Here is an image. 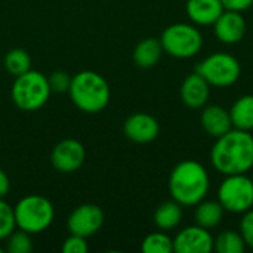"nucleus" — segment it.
I'll use <instances>...</instances> for the list:
<instances>
[{"mask_svg":"<svg viewBox=\"0 0 253 253\" xmlns=\"http://www.w3.org/2000/svg\"><path fill=\"white\" fill-rule=\"evenodd\" d=\"M212 168L221 175L248 173L253 169V135L233 127L215 139L211 150Z\"/></svg>","mask_w":253,"mask_h":253,"instance_id":"obj_1","label":"nucleus"},{"mask_svg":"<svg viewBox=\"0 0 253 253\" xmlns=\"http://www.w3.org/2000/svg\"><path fill=\"white\" fill-rule=\"evenodd\" d=\"M211 190L208 169L196 160L179 162L169 175L170 197L182 208H191L206 199Z\"/></svg>","mask_w":253,"mask_h":253,"instance_id":"obj_2","label":"nucleus"},{"mask_svg":"<svg viewBox=\"0 0 253 253\" xmlns=\"http://www.w3.org/2000/svg\"><path fill=\"white\" fill-rule=\"evenodd\" d=\"M74 105L87 114L102 111L110 102V86L107 80L95 71H80L71 77L68 89Z\"/></svg>","mask_w":253,"mask_h":253,"instance_id":"obj_3","label":"nucleus"},{"mask_svg":"<svg viewBox=\"0 0 253 253\" xmlns=\"http://www.w3.org/2000/svg\"><path fill=\"white\" fill-rule=\"evenodd\" d=\"M50 92L47 77L43 73L33 70L16 76L10 89L13 104L22 111H36L42 108L47 102Z\"/></svg>","mask_w":253,"mask_h":253,"instance_id":"obj_4","label":"nucleus"},{"mask_svg":"<svg viewBox=\"0 0 253 253\" xmlns=\"http://www.w3.org/2000/svg\"><path fill=\"white\" fill-rule=\"evenodd\" d=\"M16 227L30 234L43 233L50 227L55 218V209L52 203L39 194H30L22 197L13 208Z\"/></svg>","mask_w":253,"mask_h":253,"instance_id":"obj_5","label":"nucleus"},{"mask_svg":"<svg viewBox=\"0 0 253 253\" xmlns=\"http://www.w3.org/2000/svg\"><path fill=\"white\" fill-rule=\"evenodd\" d=\"M160 43L165 53L169 56L190 59L200 53L203 47V34L193 22H176L163 30Z\"/></svg>","mask_w":253,"mask_h":253,"instance_id":"obj_6","label":"nucleus"},{"mask_svg":"<svg viewBox=\"0 0 253 253\" xmlns=\"http://www.w3.org/2000/svg\"><path fill=\"white\" fill-rule=\"evenodd\" d=\"M196 73H199L211 87H230L237 83L242 74V65L239 59L225 52H213L202 59L196 65Z\"/></svg>","mask_w":253,"mask_h":253,"instance_id":"obj_7","label":"nucleus"},{"mask_svg":"<svg viewBox=\"0 0 253 253\" xmlns=\"http://www.w3.org/2000/svg\"><path fill=\"white\" fill-rule=\"evenodd\" d=\"M216 196L225 212L243 215L253 208V179L248 173L227 175Z\"/></svg>","mask_w":253,"mask_h":253,"instance_id":"obj_8","label":"nucleus"},{"mask_svg":"<svg viewBox=\"0 0 253 253\" xmlns=\"http://www.w3.org/2000/svg\"><path fill=\"white\" fill-rule=\"evenodd\" d=\"M104 224V212L96 205H82L76 208L67 219L70 234L90 237L96 234Z\"/></svg>","mask_w":253,"mask_h":253,"instance_id":"obj_9","label":"nucleus"},{"mask_svg":"<svg viewBox=\"0 0 253 253\" xmlns=\"http://www.w3.org/2000/svg\"><path fill=\"white\" fill-rule=\"evenodd\" d=\"M86 160V150L77 139H62L58 142L50 154L53 168L62 173H73L79 170Z\"/></svg>","mask_w":253,"mask_h":253,"instance_id":"obj_10","label":"nucleus"},{"mask_svg":"<svg viewBox=\"0 0 253 253\" xmlns=\"http://www.w3.org/2000/svg\"><path fill=\"white\" fill-rule=\"evenodd\" d=\"M173 252L211 253L213 252V236L197 224L182 228L173 237Z\"/></svg>","mask_w":253,"mask_h":253,"instance_id":"obj_11","label":"nucleus"},{"mask_svg":"<svg viewBox=\"0 0 253 253\" xmlns=\"http://www.w3.org/2000/svg\"><path fill=\"white\" fill-rule=\"evenodd\" d=\"M212 27H213L215 37L224 44L240 43L248 30V24L243 16V12L228 10V9H225L221 13V16L215 21Z\"/></svg>","mask_w":253,"mask_h":253,"instance_id":"obj_12","label":"nucleus"},{"mask_svg":"<svg viewBox=\"0 0 253 253\" xmlns=\"http://www.w3.org/2000/svg\"><path fill=\"white\" fill-rule=\"evenodd\" d=\"M123 132L127 139L136 144L153 142L160 133L159 122L147 113H135L129 116L123 125Z\"/></svg>","mask_w":253,"mask_h":253,"instance_id":"obj_13","label":"nucleus"},{"mask_svg":"<svg viewBox=\"0 0 253 253\" xmlns=\"http://www.w3.org/2000/svg\"><path fill=\"white\" fill-rule=\"evenodd\" d=\"M179 96L184 105L191 110H202L211 98V84L199 74H188L179 87Z\"/></svg>","mask_w":253,"mask_h":253,"instance_id":"obj_14","label":"nucleus"},{"mask_svg":"<svg viewBox=\"0 0 253 253\" xmlns=\"http://www.w3.org/2000/svg\"><path fill=\"white\" fill-rule=\"evenodd\" d=\"M200 125H202L203 130L215 139L233 129L230 111L221 105H208L206 104L202 108Z\"/></svg>","mask_w":253,"mask_h":253,"instance_id":"obj_15","label":"nucleus"},{"mask_svg":"<svg viewBox=\"0 0 253 253\" xmlns=\"http://www.w3.org/2000/svg\"><path fill=\"white\" fill-rule=\"evenodd\" d=\"M225 10L221 0H187L185 12L190 21L197 27L213 25Z\"/></svg>","mask_w":253,"mask_h":253,"instance_id":"obj_16","label":"nucleus"},{"mask_svg":"<svg viewBox=\"0 0 253 253\" xmlns=\"http://www.w3.org/2000/svg\"><path fill=\"white\" fill-rule=\"evenodd\" d=\"M163 53L165 50L160 43V39L147 37L135 46L132 56H133V62L139 68H151L160 61Z\"/></svg>","mask_w":253,"mask_h":253,"instance_id":"obj_17","label":"nucleus"},{"mask_svg":"<svg viewBox=\"0 0 253 253\" xmlns=\"http://www.w3.org/2000/svg\"><path fill=\"white\" fill-rule=\"evenodd\" d=\"M224 208L218 200H202L196 205L194 211V224L206 228L213 230L216 228L224 219Z\"/></svg>","mask_w":253,"mask_h":253,"instance_id":"obj_18","label":"nucleus"},{"mask_svg":"<svg viewBox=\"0 0 253 253\" xmlns=\"http://www.w3.org/2000/svg\"><path fill=\"white\" fill-rule=\"evenodd\" d=\"M230 117L233 127L240 130H253V95H243L231 105Z\"/></svg>","mask_w":253,"mask_h":253,"instance_id":"obj_19","label":"nucleus"},{"mask_svg":"<svg viewBox=\"0 0 253 253\" xmlns=\"http://www.w3.org/2000/svg\"><path fill=\"white\" fill-rule=\"evenodd\" d=\"M182 221V206L173 199L162 203L154 212V224L162 231L175 230Z\"/></svg>","mask_w":253,"mask_h":253,"instance_id":"obj_20","label":"nucleus"},{"mask_svg":"<svg viewBox=\"0 0 253 253\" xmlns=\"http://www.w3.org/2000/svg\"><path fill=\"white\" fill-rule=\"evenodd\" d=\"M246 248L240 231L225 230L213 237V251L218 253H243Z\"/></svg>","mask_w":253,"mask_h":253,"instance_id":"obj_21","label":"nucleus"},{"mask_svg":"<svg viewBox=\"0 0 253 253\" xmlns=\"http://www.w3.org/2000/svg\"><path fill=\"white\" fill-rule=\"evenodd\" d=\"M144 253H172L173 252V239L166 234V231H156L148 234L141 245Z\"/></svg>","mask_w":253,"mask_h":253,"instance_id":"obj_22","label":"nucleus"},{"mask_svg":"<svg viewBox=\"0 0 253 253\" xmlns=\"http://www.w3.org/2000/svg\"><path fill=\"white\" fill-rule=\"evenodd\" d=\"M4 67L9 74L16 77L31 70V58L24 49H10L4 56Z\"/></svg>","mask_w":253,"mask_h":253,"instance_id":"obj_23","label":"nucleus"},{"mask_svg":"<svg viewBox=\"0 0 253 253\" xmlns=\"http://www.w3.org/2000/svg\"><path fill=\"white\" fill-rule=\"evenodd\" d=\"M6 251L9 253H30L33 251V242L30 233L27 231H13L6 239Z\"/></svg>","mask_w":253,"mask_h":253,"instance_id":"obj_24","label":"nucleus"},{"mask_svg":"<svg viewBox=\"0 0 253 253\" xmlns=\"http://www.w3.org/2000/svg\"><path fill=\"white\" fill-rule=\"evenodd\" d=\"M15 213L13 208L0 199V240H6L15 231Z\"/></svg>","mask_w":253,"mask_h":253,"instance_id":"obj_25","label":"nucleus"},{"mask_svg":"<svg viewBox=\"0 0 253 253\" xmlns=\"http://www.w3.org/2000/svg\"><path fill=\"white\" fill-rule=\"evenodd\" d=\"M49 86H50V90L52 92H58V93H62V92H68L70 89V84H71V77L68 73L65 71H53L49 77Z\"/></svg>","mask_w":253,"mask_h":253,"instance_id":"obj_26","label":"nucleus"},{"mask_svg":"<svg viewBox=\"0 0 253 253\" xmlns=\"http://www.w3.org/2000/svg\"><path fill=\"white\" fill-rule=\"evenodd\" d=\"M239 230H240V234L243 236L246 246L253 249V208L251 211L243 213Z\"/></svg>","mask_w":253,"mask_h":253,"instance_id":"obj_27","label":"nucleus"},{"mask_svg":"<svg viewBox=\"0 0 253 253\" xmlns=\"http://www.w3.org/2000/svg\"><path fill=\"white\" fill-rule=\"evenodd\" d=\"M89 246L84 237L71 234L62 245V252L64 253H87Z\"/></svg>","mask_w":253,"mask_h":253,"instance_id":"obj_28","label":"nucleus"},{"mask_svg":"<svg viewBox=\"0 0 253 253\" xmlns=\"http://www.w3.org/2000/svg\"><path fill=\"white\" fill-rule=\"evenodd\" d=\"M221 3L225 9L237 12H245L253 6V0H221Z\"/></svg>","mask_w":253,"mask_h":253,"instance_id":"obj_29","label":"nucleus"},{"mask_svg":"<svg viewBox=\"0 0 253 253\" xmlns=\"http://www.w3.org/2000/svg\"><path fill=\"white\" fill-rule=\"evenodd\" d=\"M9 188H10L9 178H7V175L0 169V199H3V197L9 193Z\"/></svg>","mask_w":253,"mask_h":253,"instance_id":"obj_30","label":"nucleus"},{"mask_svg":"<svg viewBox=\"0 0 253 253\" xmlns=\"http://www.w3.org/2000/svg\"><path fill=\"white\" fill-rule=\"evenodd\" d=\"M1 252H3V251H1V248H0V253H1Z\"/></svg>","mask_w":253,"mask_h":253,"instance_id":"obj_31","label":"nucleus"},{"mask_svg":"<svg viewBox=\"0 0 253 253\" xmlns=\"http://www.w3.org/2000/svg\"><path fill=\"white\" fill-rule=\"evenodd\" d=\"M252 179H253V178H252Z\"/></svg>","mask_w":253,"mask_h":253,"instance_id":"obj_32","label":"nucleus"}]
</instances>
